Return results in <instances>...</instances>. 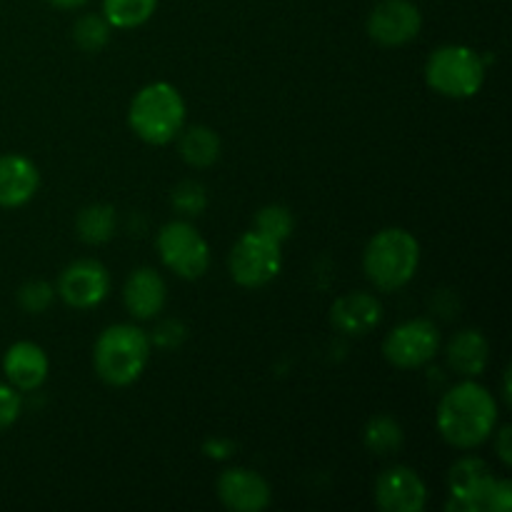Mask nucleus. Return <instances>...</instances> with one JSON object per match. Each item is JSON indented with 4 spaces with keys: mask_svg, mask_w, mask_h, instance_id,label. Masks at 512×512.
I'll list each match as a JSON object with an SVG mask.
<instances>
[{
    "mask_svg": "<svg viewBox=\"0 0 512 512\" xmlns=\"http://www.w3.org/2000/svg\"><path fill=\"white\" fill-rule=\"evenodd\" d=\"M498 403L483 385L465 380L450 388L438 405V430L453 448L470 450L493 435Z\"/></svg>",
    "mask_w": 512,
    "mask_h": 512,
    "instance_id": "1",
    "label": "nucleus"
},
{
    "mask_svg": "<svg viewBox=\"0 0 512 512\" xmlns=\"http://www.w3.org/2000/svg\"><path fill=\"white\" fill-rule=\"evenodd\" d=\"M150 360V338L135 325H110L100 333L93 350V365L100 380L115 388L135 383Z\"/></svg>",
    "mask_w": 512,
    "mask_h": 512,
    "instance_id": "2",
    "label": "nucleus"
},
{
    "mask_svg": "<svg viewBox=\"0 0 512 512\" xmlns=\"http://www.w3.org/2000/svg\"><path fill=\"white\" fill-rule=\"evenodd\" d=\"M128 123L140 140L168 145L183 133L185 100L170 83H150L130 103Z\"/></svg>",
    "mask_w": 512,
    "mask_h": 512,
    "instance_id": "3",
    "label": "nucleus"
},
{
    "mask_svg": "<svg viewBox=\"0 0 512 512\" xmlns=\"http://www.w3.org/2000/svg\"><path fill=\"white\" fill-rule=\"evenodd\" d=\"M420 265V245L403 228H385L368 243L363 268L370 283L380 290H400L413 280Z\"/></svg>",
    "mask_w": 512,
    "mask_h": 512,
    "instance_id": "4",
    "label": "nucleus"
},
{
    "mask_svg": "<svg viewBox=\"0 0 512 512\" xmlns=\"http://www.w3.org/2000/svg\"><path fill=\"white\" fill-rule=\"evenodd\" d=\"M425 83L445 98H473L485 83V60L468 45H443L425 63Z\"/></svg>",
    "mask_w": 512,
    "mask_h": 512,
    "instance_id": "5",
    "label": "nucleus"
},
{
    "mask_svg": "<svg viewBox=\"0 0 512 512\" xmlns=\"http://www.w3.org/2000/svg\"><path fill=\"white\" fill-rule=\"evenodd\" d=\"M230 275L243 288H263L283 268V243L260 230H250L233 245L228 258Z\"/></svg>",
    "mask_w": 512,
    "mask_h": 512,
    "instance_id": "6",
    "label": "nucleus"
},
{
    "mask_svg": "<svg viewBox=\"0 0 512 512\" xmlns=\"http://www.w3.org/2000/svg\"><path fill=\"white\" fill-rule=\"evenodd\" d=\"M158 253L165 268L173 270L178 278L198 280L208 273L210 248L188 220H173L160 228Z\"/></svg>",
    "mask_w": 512,
    "mask_h": 512,
    "instance_id": "7",
    "label": "nucleus"
},
{
    "mask_svg": "<svg viewBox=\"0 0 512 512\" xmlns=\"http://www.w3.org/2000/svg\"><path fill=\"white\" fill-rule=\"evenodd\" d=\"M495 478L480 458H463L448 473L450 512H490L495 493Z\"/></svg>",
    "mask_w": 512,
    "mask_h": 512,
    "instance_id": "8",
    "label": "nucleus"
},
{
    "mask_svg": "<svg viewBox=\"0 0 512 512\" xmlns=\"http://www.w3.org/2000/svg\"><path fill=\"white\" fill-rule=\"evenodd\" d=\"M440 350V333L430 320L415 318L408 323L398 325L393 333L385 338L383 343V355L388 363H393L395 368L413 370L423 368L425 363L438 355Z\"/></svg>",
    "mask_w": 512,
    "mask_h": 512,
    "instance_id": "9",
    "label": "nucleus"
},
{
    "mask_svg": "<svg viewBox=\"0 0 512 512\" xmlns=\"http://www.w3.org/2000/svg\"><path fill=\"white\" fill-rule=\"evenodd\" d=\"M423 15L413 0H380L368 15V35L385 48H398L418 38Z\"/></svg>",
    "mask_w": 512,
    "mask_h": 512,
    "instance_id": "10",
    "label": "nucleus"
},
{
    "mask_svg": "<svg viewBox=\"0 0 512 512\" xmlns=\"http://www.w3.org/2000/svg\"><path fill=\"white\" fill-rule=\"evenodd\" d=\"M110 293V275L98 260H75L58 280V295L75 310H88L103 303Z\"/></svg>",
    "mask_w": 512,
    "mask_h": 512,
    "instance_id": "11",
    "label": "nucleus"
},
{
    "mask_svg": "<svg viewBox=\"0 0 512 512\" xmlns=\"http://www.w3.org/2000/svg\"><path fill=\"white\" fill-rule=\"evenodd\" d=\"M375 503L385 512H420L428 503V488L413 468L395 465L375 480Z\"/></svg>",
    "mask_w": 512,
    "mask_h": 512,
    "instance_id": "12",
    "label": "nucleus"
},
{
    "mask_svg": "<svg viewBox=\"0 0 512 512\" xmlns=\"http://www.w3.org/2000/svg\"><path fill=\"white\" fill-rule=\"evenodd\" d=\"M218 498L228 510L260 512L270 505L273 493L263 475L248 468H230L218 478Z\"/></svg>",
    "mask_w": 512,
    "mask_h": 512,
    "instance_id": "13",
    "label": "nucleus"
},
{
    "mask_svg": "<svg viewBox=\"0 0 512 512\" xmlns=\"http://www.w3.org/2000/svg\"><path fill=\"white\" fill-rule=\"evenodd\" d=\"M380 318H383V305L375 295L370 293H345L338 298L330 308V323L345 335L353 338H363L370 330L378 328Z\"/></svg>",
    "mask_w": 512,
    "mask_h": 512,
    "instance_id": "14",
    "label": "nucleus"
},
{
    "mask_svg": "<svg viewBox=\"0 0 512 512\" xmlns=\"http://www.w3.org/2000/svg\"><path fill=\"white\" fill-rule=\"evenodd\" d=\"M48 355L40 345L20 340L10 345L3 358V373L15 390H38L48 378Z\"/></svg>",
    "mask_w": 512,
    "mask_h": 512,
    "instance_id": "15",
    "label": "nucleus"
},
{
    "mask_svg": "<svg viewBox=\"0 0 512 512\" xmlns=\"http://www.w3.org/2000/svg\"><path fill=\"white\" fill-rule=\"evenodd\" d=\"M40 173L25 155H0V208H20L38 193Z\"/></svg>",
    "mask_w": 512,
    "mask_h": 512,
    "instance_id": "16",
    "label": "nucleus"
},
{
    "mask_svg": "<svg viewBox=\"0 0 512 512\" xmlns=\"http://www.w3.org/2000/svg\"><path fill=\"white\" fill-rule=\"evenodd\" d=\"M165 280L160 278L158 270L140 268L128 278L123 290L125 308L133 318L153 320L165 305Z\"/></svg>",
    "mask_w": 512,
    "mask_h": 512,
    "instance_id": "17",
    "label": "nucleus"
},
{
    "mask_svg": "<svg viewBox=\"0 0 512 512\" xmlns=\"http://www.w3.org/2000/svg\"><path fill=\"white\" fill-rule=\"evenodd\" d=\"M490 345L480 330H463L448 345V363L463 378H478L488 365Z\"/></svg>",
    "mask_w": 512,
    "mask_h": 512,
    "instance_id": "18",
    "label": "nucleus"
},
{
    "mask_svg": "<svg viewBox=\"0 0 512 512\" xmlns=\"http://www.w3.org/2000/svg\"><path fill=\"white\" fill-rule=\"evenodd\" d=\"M180 155L190 168H210L220 158V138L215 130L195 125L180 135Z\"/></svg>",
    "mask_w": 512,
    "mask_h": 512,
    "instance_id": "19",
    "label": "nucleus"
},
{
    "mask_svg": "<svg viewBox=\"0 0 512 512\" xmlns=\"http://www.w3.org/2000/svg\"><path fill=\"white\" fill-rule=\"evenodd\" d=\"M78 238L88 245H103L115 233V208L108 203L85 205L75 218Z\"/></svg>",
    "mask_w": 512,
    "mask_h": 512,
    "instance_id": "20",
    "label": "nucleus"
},
{
    "mask_svg": "<svg viewBox=\"0 0 512 512\" xmlns=\"http://www.w3.org/2000/svg\"><path fill=\"white\" fill-rule=\"evenodd\" d=\"M158 0H103V18L110 28H138L153 18Z\"/></svg>",
    "mask_w": 512,
    "mask_h": 512,
    "instance_id": "21",
    "label": "nucleus"
},
{
    "mask_svg": "<svg viewBox=\"0 0 512 512\" xmlns=\"http://www.w3.org/2000/svg\"><path fill=\"white\" fill-rule=\"evenodd\" d=\"M363 443L375 455H393L403 445V428L390 415H375L363 430Z\"/></svg>",
    "mask_w": 512,
    "mask_h": 512,
    "instance_id": "22",
    "label": "nucleus"
},
{
    "mask_svg": "<svg viewBox=\"0 0 512 512\" xmlns=\"http://www.w3.org/2000/svg\"><path fill=\"white\" fill-rule=\"evenodd\" d=\"M293 228H295L293 213H290V208H285V205H278V203L265 205V208L255 215V230L265 233L268 238L278 240V243L288 240L290 233H293Z\"/></svg>",
    "mask_w": 512,
    "mask_h": 512,
    "instance_id": "23",
    "label": "nucleus"
},
{
    "mask_svg": "<svg viewBox=\"0 0 512 512\" xmlns=\"http://www.w3.org/2000/svg\"><path fill=\"white\" fill-rule=\"evenodd\" d=\"M75 43L80 45L88 53H98L105 43L110 40V23L103 18V15H85L75 23L73 30Z\"/></svg>",
    "mask_w": 512,
    "mask_h": 512,
    "instance_id": "24",
    "label": "nucleus"
},
{
    "mask_svg": "<svg viewBox=\"0 0 512 512\" xmlns=\"http://www.w3.org/2000/svg\"><path fill=\"white\" fill-rule=\"evenodd\" d=\"M170 203H173V208L178 210L183 218H195V215L203 213L205 205H208V195H205V188L200 183L185 180V183H180L178 188L173 190Z\"/></svg>",
    "mask_w": 512,
    "mask_h": 512,
    "instance_id": "25",
    "label": "nucleus"
},
{
    "mask_svg": "<svg viewBox=\"0 0 512 512\" xmlns=\"http://www.w3.org/2000/svg\"><path fill=\"white\" fill-rule=\"evenodd\" d=\"M53 298H55L53 285L45 283V280H30V283H25L18 293L20 308L30 315L45 313V310L50 308V303H53Z\"/></svg>",
    "mask_w": 512,
    "mask_h": 512,
    "instance_id": "26",
    "label": "nucleus"
},
{
    "mask_svg": "<svg viewBox=\"0 0 512 512\" xmlns=\"http://www.w3.org/2000/svg\"><path fill=\"white\" fill-rule=\"evenodd\" d=\"M20 410H23V400L18 390L10 383H0V433L20 418Z\"/></svg>",
    "mask_w": 512,
    "mask_h": 512,
    "instance_id": "27",
    "label": "nucleus"
},
{
    "mask_svg": "<svg viewBox=\"0 0 512 512\" xmlns=\"http://www.w3.org/2000/svg\"><path fill=\"white\" fill-rule=\"evenodd\" d=\"M183 335H185L183 325H178V323H165V325H160L158 330H155L153 343L163 345V348H175V345H178L180 340H183Z\"/></svg>",
    "mask_w": 512,
    "mask_h": 512,
    "instance_id": "28",
    "label": "nucleus"
},
{
    "mask_svg": "<svg viewBox=\"0 0 512 512\" xmlns=\"http://www.w3.org/2000/svg\"><path fill=\"white\" fill-rule=\"evenodd\" d=\"M512 508V485L510 480H498L493 493V505L490 512H508Z\"/></svg>",
    "mask_w": 512,
    "mask_h": 512,
    "instance_id": "29",
    "label": "nucleus"
},
{
    "mask_svg": "<svg viewBox=\"0 0 512 512\" xmlns=\"http://www.w3.org/2000/svg\"><path fill=\"white\" fill-rule=\"evenodd\" d=\"M510 438H512V430H510V425H505V428L498 433V443H495V448H498L500 460H503L505 465H512V445H510Z\"/></svg>",
    "mask_w": 512,
    "mask_h": 512,
    "instance_id": "30",
    "label": "nucleus"
},
{
    "mask_svg": "<svg viewBox=\"0 0 512 512\" xmlns=\"http://www.w3.org/2000/svg\"><path fill=\"white\" fill-rule=\"evenodd\" d=\"M205 453L210 455V458H228L230 453H233V443H228V440H208V445H205Z\"/></svg>",
    "mask_w": 512,
    "mask_h": 512,
    "instance_id": "31",
    "label": "nucleus"
},
{
    "mask_svg": "<svg viewBox=\"0 0 512 512\" xmlns=\"http://www.w3.org/2000/svg\"><path fill=\"white\" fill-rule=\"evenodd\" d=\"M53 5H58V8H80V5H85L88 0H50Z\"/></svg>",
    "mask_w": 512,
    "mask_h": 512,
    "instance_id": "32",
    "label": "nucleus"
},
{
    "mask_svg": "<svg viewBox=\"0 0 512 512\" xmlns=\"http://www.w3.org/2000/svg\"><path fill=\"white\" fill-rule=\"evenodd\" d=\"M503 395H505V403H510V370H505V380H503Z\"/></svg>",
    "mask_w": 512,
    "mask_h": 512,
    "instance_id": "33",
    "label": "nucleus"
}]
</instances>
